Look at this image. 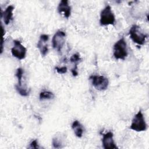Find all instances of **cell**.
Instances as JSON below:
<instances>
[{
	"instance_id": "6da1fadb",
	"label": "cell",
	"mask_w": 149,
	"mask_h": 149,
	"mask_svg": "<svg viewBox=\"0 0 149 149\" xmlns=\"http://www.w3.org/2000/svg\"><path fill=\"white\" fill-rule=\"evenodd\" d=\"M127 44L123 37L119 39L113 45V56L116 59H125L127 56Z\"/></svg>"
},
{
	"instance_id": "7a4b0ae2",
	"label": "cell",
	"mask_w": 149,
	"mask_h": 149,
	"mask_svg": "<svg viewBox=\"0 0 149 149\" xmlns=\"http://www.w3.org/2000/svg\"><path fill=\"white\" fill-rule=\"evenodd\" d=\"M129 35L132 41L139 45H143L147 37V35L144 33L140 27L136 24H133L129 30Z\"/></svg>"
},
{
	"instance_id": "3957f363",
	"label": "cell",
	"mask_w": 149,
	"mask_h": 149,
	"mask_svg": "<svg viewBox=\"0 0 149 149\" xmlns=\"http://www.w3.org/2000/svg\"><path fill=\"white\" fill-rule=\"evenodd\" d=\"M115 22V17L112 11L111 7L107 5L100 13V23L101 26H107L109 24L113 25Z\"/></svg>"
},
{
	"instance_id": "277c9868",
	"label": "cell",
	"mask_w": 149,
	"mask_h": 149,
	"mask_svg": "<svg viewBox=\"0 0 149 149\" xmlns=\"http://www.w3.org/2000/svg\"><path fill=\"white\" fill-rule=\"evenodd\" d=\"M147 128V123L144 118L141 111H139L132 119L130 129L136 132H143L146 130Z\"/></svg>"
},
{
	"instance_id": "5b68a950",
	"label": "cell",
	"mask_w": 149,
	"mask_h": 149,
	"mask_svg": "<svg viewBox=\"0 0 149 149\" xmlns=\"http://www.w3.org/2000/svg\"><path fill=\"white\" fill-rule=\"evenodd\" d=\"M89 79L91 81L93 86L98 90H105L108 87L109 80L103 76L91 75L90 76Z\"/></svg>"
},
{
	"instance_id": "8992f818",
	"label": "cell",
	"mask_w": 149,
	"mask_h": 149,
	"mask_svg": "<svg viewBox=\"0 0 149 149\" xmlns=\"http://www.w3.org/2000/svg\"><path fill=\"white\" fill-rule=\"evenodd\" d=\"M66 34L61 30L57 31L54 35L52 40V47L58 52H61L65 42Z\"/></svg>"
},
{
	"instance_id": "52a82bcc",
	"label": "cell",
	"mask_w": 149,
	"mask_h": 149,
	"mask_svg": "<svg viewBox=\"0 0 149 149\" xmlns=\"http://www.w3.org/2000/svg\"><path fill=\"white\" fill-rule=\"evenodd\" d=\"M13 44V47L11 49L12 55L19 60L24 59L26 55V48L18 40H14Z\"/></svg>"
},
{
	"instance_id": "ba28073f",
	"label": "cell",
	"mask_w": 149,
	"mask_h": 149,
	"mask_svg": "<svg viewBox=\"0 0 149 149\" xmlns=\"http://www.w3.org/2000/svg\"><path fill=\"white\" fill-rule=\"evenodd\" d=\"M102 143L105 149H116L118 148L113 140V134L111 132L103 134Z\"/></svg>"
},
{
	"instance_id": "9c48e42d",
	"label": "cell",
	"mask_w": 149,
	"mask_h": 149,
	"mask_svg": "<svg viewBox=\"0 0 149 149\" xmlns=\"http://www.w3.org/2000/svg\"><path fill=\"white\" fill-rule=\"evenodd\" d=\"M49 39L48 35L41 34L37 43V48L39 49L42 56H45L48 51L47 41Z\"/></svg>"
},
{
	"instance_id": "30bf717a",
	"label": "cell",
	"mask_w": 149,
	"mask_h": 149,
	"mask_svg": "<svg viewBox=\"0 0 149 149\" xmlns=\"http://www.w3.org/2000/svg\"><path fill=\"white\" fill-rule=\"evenodd\" d=\"M57 9L58 12L59 13H62L66 18L68 19L70 17L71 13V7L69 6L67 0L61 1L58 6Z\"/></svg>"
},
{
	"instance_id": "8fae6325",
	"label": "cell",
	"mask_w": 149,
	"mask_h": 149,
	"mask_svg": "<svg viewBox=\"0 0 149 149\" xmlns=\"http://www.w3.org/2000/svg\"><path fill=\"white\" fill-rule=\"evenodd\" d=\"M14 9V6L12 5L8 6L3 12L1 11V17L3 19V22L5 24H8L10 20H12L13 17V10Z\"/></svg>"
},
{
	"instance_id": "7c38bea8",
	"label": "cell",
	"mask_w": 149,
	"mask_h": 149,
	"mask_svg": "<svg viewBox=\"0 0 149 149\" xmlns=\"http://www.w3.org/2000/svg\"><path fill=\"white\" fill-rule=\"evenodd\" d=\"M70 61L71 62L73 63L74 65V68L72 69L71 72H72V73L73 74V76H77V74H78V72L77 71V65L79 62H80L81 61V58H80V55L79 54H73L70 59Z\"/></svg>"
},
{
	"instance_id": "4fadbf2b",
	"label": "cell",
	"mask_w": 149,
	"mask_h": 149,
	"mask_svg": "<svg viewBox=\"0 0 149 149\" xmlns=\"http://www.w3.org/2000/svg\"><path fill=\"white\" fill-rule=\"evenodd\" d=\"M72 127L74 131L75 135L77 137L81 138L83 136V131H84L83 127L81 125V123L78 120H76L72 123Z\"/></svg>"
},
{
	"instance_id": "5bb4252c",
	"label": "cell",
	"mask_w": 149,
	"mask_h": 149,
	"mask_svg": "<svg viewBox=\"0 0 149 149\" xmlns=\"http://www.w3.org/2000/svg\"><path fill=\"white\" fill-rule=\"evenodd\" d=\"M55 97L53 93L48 91H43L40 93V100H48V99H52L54 98Z\"/></svg>"
},
{
	"instance_id": "9a60e30c",
	"label": "cell",
	"mask_w": 149,
	"mask_h": 149,
	"mask_svg": "<svg viewBox=\"0 0 149 149\" xmlns=\"http://www.w3.org/2000/svg\"><path fill=\"white\" fill-rule=\"evenodd\" d=\"M52 144L53 147L55 148H60L63 147L62 146V145H63L62 141L61 139H60L58 137L55 136L52 139Z\"/></svg>"
},
{
	"instance_id": "2e32d148",
	"label": "cell",
	"mask_w": 149,
	"mask_h": 149,
	"mask_svg": "<svg viewBox=\"0 0 149 149\" xmlns=\"http://www.w3.org/2000/svg\"><path fill=\"white\" fill-rule=\"evenodd\" d=\"M23 72H24L23 70L21 68H19L17 69L16 73V76L17 77V80H18V83L17 85L20 87H22V79L23 77Z\"/></svg>"
},
{
	"instance_id": "e0dca14e",
	"label": "cell",
	"mask_w": 149,
	"mask_h": 149,
	"mask_svg": "<svg viewBox=\"0 0 149 149\" xmlns=\"http://www.w3.org/2000/svg\"><path fill=\"white\" fill-rule=\"evenodd\" d=\"M15 88H16V90H17V91L19 93V94L20 95H21L22 96L26 97V96L29 95V91H27L26 89L23 88L22 87H20V86H17V84H16L15 85Z\"/></svg>"
},
{
	"instance_id": "ac0fdd59",
	"label": "cell",
	"mask_w": 149,
	"mask_h": 149,
	"mask_svg": "<svg viewBox=\"0 0 149 149\" xmlns=\"http://www.w3.org/2000/svg\"><path fill=\"white\" fill-rule=\"evenodd\" d=\"M55 69L59 74H65L67 72V68L66 66H63L61 68L56 66Z\"/></svg>"
},
{
	"instance_id": "d6986e66",
	"label": "cell",
	"mask_w": 149,
	"mask_h": 149,
	"mask_svg": "<svg viewBox=\"0 0 149 149\" xmlns=\"http://www.w3.org/2000/svg\"><path fill=\"white\" fill-rule=\"evenodd\" d=\"M29 148H36V149L38 148H39V146H38V141H37V140H33V141L30 143Z\"/></svg>"
}]
</instances>
